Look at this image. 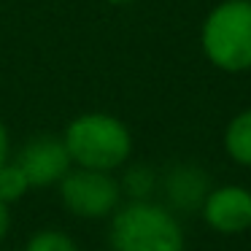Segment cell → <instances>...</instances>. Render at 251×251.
<instances>
[{
	"instance_id": "1",
	"label": "cell",
	"mask_w": 251,
	"mask_h": 251,
	"mask_svg": "<svg viewBox=\"0 0 251 251\" xmlns=\"http://www.w3.org/2000/svg\"><path fill=\"white\" fill-rule=\"evenodd\" d=\"M73 168L89 170H114L125 168L132 154V132L119 116L105 111H87L71 119L62 132Z\"/></svg>"
},
{
	"instance_id": "2",
	"label": "cell",
	"mask_w": 251,
	"mask_h": 251,
	"mask_svg": "<svg viewBox=\"0 0 251 251\" xmlns=\"http://www.w3.org/2000/svg\"><path fill=\"white\" fill-rule=\"evenodd\" d=\"M200 49L222 73L251 71V0H222L200 25Z\"/></svg>"
},
{
	"instance_id": "3",
	"label": "cell",
	"mask_w": 251,
	"mask_h": 251,
	"mask_svg": "<svg viewBox=\"0 0 251 251\" xmlns=\"http://www.w3.org/2000/svg\"><path fill=\"white\" fill-rule=\"evenodd\" d=\"M111 251H184V229L173 211L151 200H130L111 213Z\"/></svg>"
},
{
	"instance_id": "4",
	"label": "cell",
	"mask_w": 251,
	"mask_h": 251,
	"mask_svg": "<svg viewBox=\"0 0 251 251\" xmlns=\"http://www.w3.org/2000/svg\"><path fill=\"white\" fill-rule=\"evenodd\" d=\"M60 200L78 219H105L119 208V181L105 170L71 168L57 184Z\"/></svg>"
},
{
	"instance_id": "5",
	"label": "cell",
	"mask_w": 251,
	"mask_h": 251,
	"mask_svg": "<svg viewBox=\"0 0 251 251\" xmlns=\"http://www.w3.org/2000/svg\"><path fill=\"white\" fill-rule=\"evenodd\" d=\"M14 162L27 176L30 189L57 186L65 178L68 170L73 168L71 154H68L65 143H62V135H33L19 149Z\"/></svg>"
},
{
	"instance_id": "6",
	"label": "cell",
	"mask_w": 251,
	"mask_h": 251,
	"mask_svg": "<svg viewBox=\"0 0 251 251\" xmlns=\"http://www.w3.org/2000/svg\"><path fill=\"white\" fill-rule=\"evenodd\" d=\"M205 224L219 235H240L251 227V189L238 184L213 186L200 205Z\"/></svg>"
},
{
	"instance_id": "7",
	"label": "cell",
	"mask_w": 251,
	"mask_h": 251,
	"mask_svg": "<svg viewBox=\"0 0 251 251\" xmlns=\"http://www.w3.org/2000/svg\"><path fill=\"white\" fill-rule=\"evenodd\" d=\"M162 189H165L168 202L176 211H192V208L202 205L205 195L211 192V184H208V176L202 168L181 162V165H173V168L165 173Z\"/></svg>"
},
{
	"instance_id": "8",
	"label": "cell",
	"mask_w": 251,
	"mask_h": 251,
	"mask_svg": "<svg viewBox=\"0 0 251 251\" xmlns=\"http://www.w3.org/2000/svg\"><path fill=\"white\" fill-rule=\"evenodd\" d=\"M224 151L240 168H251V108H243L224 127Z\"/></svg>"
},
{
	"instance_id": "9",
	"label": "cell",
	"mask_w": 251,
	"mask_h": 251,
	"mask_svg": "<svg viewBox=\"0 0 251 251\" xmlns=\"http://www.w3.org/2000/svg\"><path fill=\"white\" fill-rule=\"evenodd\" d=\"M154 186H157V173L149 165H130L119 181L122 195H127L130 200H149Z\"/></svg>"
},
{
	"instance_id": "10",
	"label": "cell",
	"mask_w": 251,
	"mask_h": 251,
	"mask_svg": "<svg viewBox=\"0 0 251 251\" xmlns=\"http://www.w3.org/2000/svg\"><path fill=\"white\" fill-rule=\"evenodd\" d=\"M27 189H30V181H27V176L22 173V168H19L17 162L8 159L6 165H0V200L3 202H17V200H22V197L27 195Z\"/></svg>"
},
{
	"instance_id": "11",
	"label": "cell",
	"mask_w": 251,
	"mask_h": 251,
	"mask_svg": "<svg viewBox=\"0 0 251 251\" xmlns=\"http://www.w3.org/2000/svg\"><path fill=\"white\" fill-rule=\"evenodd\" d=\"M25 251H78V246L62 229H38L27 240Z\"/></svg>"
},
{
	"instance_id": "12",
	"label": "cell",
	"mask_w": 251,
	"mask_h": 251,
	"mask_svg": "<svg viewBox=\"0 0 251 251\" xmlns=\"http://www.w3.org/2000/svg\"><path fill=\"white\" fill-rule=\"evenodd\" d=\"M8 154H11V138H8L6 125L0 122V165L8 162Z\"/></svg>"
},
{
	"instance_id": "13",
	"label": "cell",
	"mask_w": 251,
	"mask_h": 251,
	"mask_svg": "<svg viewBox=\"0 0 251 251\" xmlns=\"http://www.w3.org/2000/svg\"><path fill=\"white\" fill-rule=\"evenodd\" d=\"M8 229H11V213H8V202L0 200V240L8 235Z\"/></svg>"
}]
</instances>
